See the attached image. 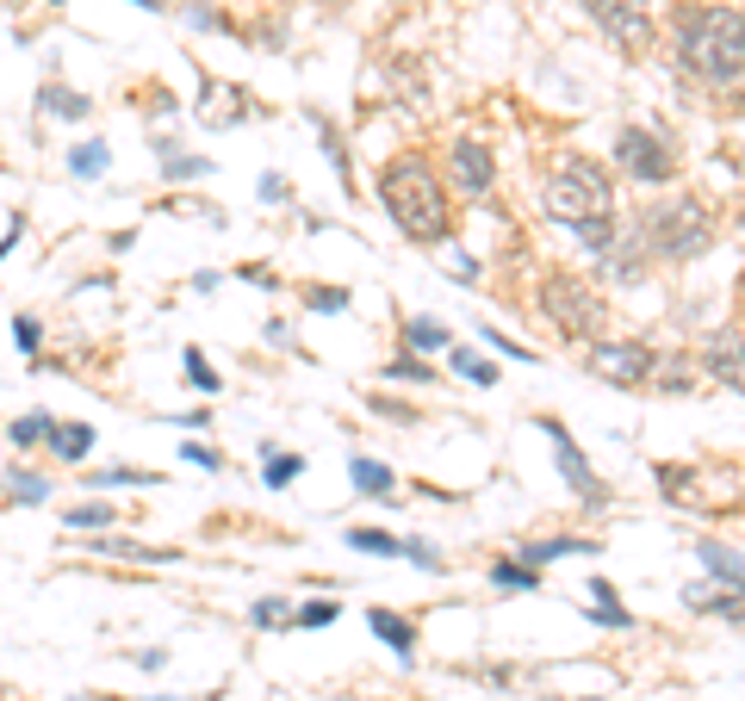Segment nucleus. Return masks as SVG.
Segmentation results:
<instances>
[{"label":"nucleus","mask_w":745,"mask_h":701,"mask_svg":"<svg viewBox=\"0 0 745 701\" xmlns=\"http://www.w3.org/2000/svg\"><path fill=\"white\" fill-rule=\"evenodd\" d=\"M659 50L689 94L714 113H745V7L726 0H677L659 13Z\"/></svg>","instance_id":"nucleus-1"},{"label":"nucleus","mask_w":745,"mask_h":701,"mask_svg":"<svg viewBox=\"0 0 745 701\" xmlns=\"http://www.w3.org/2000/svg\"><path fill=\"white\" fill-rule=\"evenodd\" d=\"M373 192H380L385 218L398 224L404 243H417V248L454 243L459 206H454V192H447V180H441L429 150H392L380 162V174H373Z\"/></svg>","instance_id":"nucleus-2"},{"label":"nucleus","mask_w":745,"mask_h":701,"mask_svg":"<svg viewBox=\"0 0 745 701\" xmlns=\"http://www.w3.org/2000/svg\"><path fill=\"white\" fill-rule=\"evenodd\" d=\"M628 230L640 236L652 267H696L721 236V206L696 187H671V192H652L647 206H633Z\"/></svg>","instance_id":"nucleus-3"},{"label":"nucleus","mask_w":745,"mask_h":701,"mask_svg":"<svg viewBox=\"0 0 745 701\" xmlns=\"http://www.w3.org/2000/svg\"><path fill=\"white\" fill-rule=\"evenodd\" d=\"M535 311L554 323V336L572 341V348H596V341L609 336V317H615L609 292H603L591 273H578V267H566V261L535 273Z\"/></svg>","instance_id":"nucleus-4"},{"label":"nucleus","mask_w":745,"mask_h":701,"mask_svg":"<svg viewBox=\"0 0 745 701\" xmlns=\"http://www.w3.org/2000/svg\"><path fill=\"white\" fill-rule=\"evenodd\" d=\"M540 211L554 224H591V218H615V174L609 162H596L584 150H559L547 168H540Z\"/></svg>","instance_id":"nucleus-5"},{"label":"nucleus","mask_w":745,"mask_h":701,"mask_svg":"<svg viewBox=\"0 0 745 701\" xmlns=\"http://www.w3.org/2000/svg\"><path fill=\"white\" fill-rule=\"evenodd\" d=\"M578 7H584V20L603 32V44L621 50L628 62L659 50V7H652V0H578Z\"/></svg>","instance_id":"nucleus-6"},{"label":"nucleus","mask_w":745,"mask_h":701,"mask_svg":"<svg viewBox=\"0 0 745 701\" xmlns=\"http://www.w3.org/2000/svg\"><path fill=\"white\" fill-rule=\"evenodd\" d=\"M615 168L640 187H671L684 155H677V137L659 131V125H621L615 131Z\"/></svg>","instance_id":"nucleus-7"},{"label":"nucleus","mask_w":745,"mask_h":701,"mask_svg":"<svg viewBox=\"0 0 745 701\" xmlns=\"http://www.w3.org/2000/svg\"><path fill=\"white\" fill-rule=\"evenodd\" d=\"M535 429L547 435V447H554V466H559V478L572 484V496H578V510L584 515H603V510H615V484L603 472L591 466V454L578 447V435L566 429L559 417H535Z\"/></svg>","instance_id":"nucleus-8"},{"label":"nucleus","mask_w":745,"mask_h":701,"mask_svg":"<svg viewBox=\"0 0 745 701\" xmlns=\"http://www.w3.org/2000/svg\"><path fill=\"white\" fill-rule=\"evenodd\" d=\"M435 168H441V180H447V192H454V206H485L497 192V150L473 131H459L454 143L435 155Z\"/></svg>","instance_id":"nucleus-9"},{"label":"nucleus","mask_w":745,"mask_h":701,"mask_svg":"<svg viewBox=\"0 0 745 701\" xmlns=\"http://www.w3.org/2000/svg\"><path fill=\"white\" fill-rule=\"evenodd\" d=\"M652 484H659V496H665L671 510H696V515H721V510H733L726 503V478H721V466H702V459H659L652 466Z\"/></svg>","instance_id":"nucleus-10"},{"label":"nucleus","mask_w":745,"mask_h":701,"mask_svg":"<svg viewBox=\"0 0 745 701\" xmlns=\"http://www.w3.org/2000/svg\"><path fill=\"white\" fill-rule=\"evenodd\" d=\"M584 366H591L603 385H615V392H647L652 385V366H659V348H652L647 336H603L596 348H584Z\"/></svg>","instance_id":"nucleus-11"},{"label":"nucleus","mask_w":745,"mask_h":701,"mask_svg":"<svg viewBox=\"0 0 745 701\" xmlns=\"http://www.w3.org/2000/svg\"><path fill=\"white\" fill-rule=\"evenodd\" d=\"M689 354H696V373H702L708 385H721V392H740L745 398V329L740 323H714V329H702V341H696Z\"/></svg>","instance_id":"nucleus-12"},{"label":"nucleus","mask_w":745,"mask_h":701,"mask_svg":"<svg viewBox=\"0 0 745 701\" xmlns=\"http://www.w3.org/2000/svg\"><path fill=\"white\" fill-rule=\"evenodd\" d=\"M261 113V106H255V94H248V87H236V81H199V118H206V125H243V118H255Z\"/></svg>","instance_id":"nucleus-13"},{"label":"nucleus","mask_w":745,"mask_h":701,"mask_svg":"<svg viewBox=\"0 0 745 701\" xmlns=\"http://www.w3.org/2000/svg\"><path fill=\"white\" fill-rule=\"evenodd\" d=\"M366 627H373V633H380L385 645H392V652H398L404 664L417 658V645H422V633H417V621H410V615H398V608H366Z\"/></svg>","instance_id":"nucleus-14"},{"label":"nucleus","mask_w":745,"mask_h":701,"mask_svg":"<svg viewBox=\"0 0 745 701\" xmlns=\"http://www.w3.org/2000/svg\"><path fill=\"white\" fill-rule=\"evenodd\" d=\"M696 559H702V571L721 589H740L745 596V552L740 547H726V540H696Z\"/></svg>","instance_id":"nucleus-15"},{"label":"nucleus","mask_w":745,"mask_h":701,"mask_svg":"<svg viewBox=\"0 0 745 701\" xmlns=\"http://www.w3.org/2000/svg\"><path fill=\"white\" fill-rule=\"evenodd\" d=\"M385 81H392V94H398V113H429V75H422L410 57L385 62Z\"/></svg>","instance_id":"nucleus-16"},{"label":"nucleus","mask_w":745,"mask_h":701,"mask_svg":"<svg viewBox=\"0 0 745 701\" xmlns=\"http://www.w3.org/2000/svg\"><path fill=\"white\" fill-rule=\"evenodd\" d=\"M566 552H603V540L596 534H554V540H522L516 559L522 565H554V559H566Z\"/></svg>","instance_id":"nucleus-17"},{"label":"nucleus","mask_w":745,"mask_h":701,"mask_svg":"<svg viewBox=\"0 0 745 701\" xmlns=\"http://www.w3.org/2000/svg\"><path fill=\"white\" fill-rule=\"evenodd\" d=\"M398 341H404V354H447L454 348L447 323H435V317H398Z\"/></svg>","instance_id":"nucleus-18"},{"label":"nucleus","mask_w":745,"mask_h":701,"mask_svg":"<svg viewBox=\"0 0 745 701\" xmlns=\"http://www.w3.org/2000/svg\"><path fill=\"white\" fill-rule=\"evenodd\" d=\"M684 603L696 608V615H726V621H745V596H740V589H721L714 577L689 584V589H684Z\"/></svg>","instance_id":"nucleus-19"},{"label":"nucleus","mask_w":745,"mask_h":701,"mask_svg":"<svg viewBox=\"0 0 745 701\" xmlns=\"http://www.w3.org/2000/svg\"><path fill=\"white\" fill-rule=\"evenodd\" d=\"M44 454L57 459V466H81V459L94 454V429L88 422H50V447Z\"/></svg>","instance_id":"nucleus-20"},{"label":"nucleus","mask_w":745,"mask_h":701,"mask_svg":"<svg viewBox=\"0 0 745 701\" xmlns=\"http://www.w3.org/2000/svg\"><path fill=\"white\" fill-rule=\"evenodd\" d=\"M38 106H44L50 118H69V125H81V118L94 113V100L81 94V87H62V81H44V87H38Z\"/></svg>","instance_id":"nucleus-21"},{"label":"nucleus","mask_w":745,"mask_h":701,"mask_svg":"<svg viewBox=\"0 0 745 701\" xmlns=\"http://www.w3.org/2000/svg\"><path fill=\"white\" fill-rule=\"evenodd\" d=\"M491 589H503V596H528V589H540V571L535 565H522L516 552H503V559H491Z\"/></svg>","instance_id":"nucleus-22"},{"label":"nucleus","mask_w":745,"mask_h":701,"mask_svg":"<svg viewBox=\"0 0 745 701\" xmlns=\"http://www.w3.org/2000/svg\"><path fill=\"white\" fill-rule=\"evenodd\" d=\"M100 559H137V565H168V559H181L174 547H143V540H125V534H106V540H94Z\"/></svg>","instance_id":"nucleus-23"},{"label":"nucleus","mask_w":745,"mask_h":701,"mask_svg":"<svg viewBox=\"0 0 745 701\" xmlns=\"http://www.w3.org/2000/svg\"><path fill=\"white\" fill-rule=\"evenodd\" d=\"M0 496H7V503H25V510H32V503H44V496H50V472L13 466V472L0 478Z\"/></svg>","instance_id":"nucleus-24"},{"label":"nucleus","mask_w":745,"mask_h":701,"mask_svg":"<svg viewBox=\"0 0 745 701\" xmlns=\"http://www.w3.org/2000/svg\"><path fill=\"white\" fill-rule=\"evenodd\" d=\"M348 478H354V491H361V496H392V491H398L392 466H380V459H366V454L348 459Z\"/></svg>","instance_id":"nucleus-25"},{"label":"nucleus","mask_w":745,"mask_h":701,"mask_svg":"<svg viewBox=\"0 0 745 701\" xmlns=\"http://www.w3.org/2000/svg\"><path fill=\"white\" fill-rule=\"evenodd\" d=\"M88 484H94V491H155L162 472H143V466H106V472H94Z\"/></svg>","instance_id":"nucleus-26"},{"label":"nucleus","mask_w":745,"mask_h":701,"mask_svg":"<svg viewBox=\"0 0 745 701\" xmlns=\"http://www.w3.org/2000/svg\"><path fill=\"white\" fill-rule=\"evenodd\" d=\"M50 422H57V417H44V410L13 417V422H7V441H13L20 454H38V447H50Z\"/></svg>","instance_id":"nucleus-27"},{"label":"nucleus","mask_w":745,"mask_h":701,"mask_svg":"<svg viewBox=\"0 0 745 701\" xmlns=\"http://www.w3.org/2000/svg\"><path fill=\"white\" fill-rule=\"evenodd\" d=\"M118 503H69V510H62V528H81V534H100V528H113L118 522Z\"/></svg>","instance_id":"nucleus-28"},{"label":"nucleus","mask_w":745,"mask_h":701,"mask_svg":"<svg viewBox=\"0 0 745 701\" xmlns=\"http://www.w3.org/2000/svg\"><path fill=\"white\" fill-rule=\"evenodd\" d=\"M155 150H162V174H168V180H206L211 174V155L174 150V143H155Z\"/></svg>","instance_id":"nucleus-29"},{"label":"nucleus","mask_w":745,"mask_h":701,"mask_svg":"<svg viewBox=\"0 0 745 701\" xmlns=\"http://www.w3.org/2000/svg\"><path fill=\"white\" fill-rule=\"evenodd\" d=\"M305 472V454H287V447H268V459H261V484L268 491H287L292 478Z\"/></svg>","instance_id":"nucleus-30"},{"label":"nucleus","mask_w":745,"mask_h":701,"mask_svg":"<svg viewBox=\"0 0 745 701\" xmlns=\"http://www.w3.org/2000/svg\"><path fill=\"white\" fill-rule=\"evenodd\" d=\"M615 236H621V211L615 218H591V224H572V243H584L591 255H609Z\"/></svg>","instance_id":"nucleus-31"},{"label":"nucleus","mask_w":745,"mask_h":701,"mask_svg":"<svg viewBox=\"0 0 745 701\" xmlns=\"http://www.w3.org/2000/svg\"><path fill=\"white\" fill-rule=\"evenodd\" d=\"M348 547L354 552H373V559H404V540L385 528H348Z\"/></svg>","instance_id":"nucleus-32"},{"label":"nucleus","mask_w":745,"mask_h":701,"mask_svg":"<svg viewBox=\"0 0 745 701\" xmlns=\"http://www.w3.org/2000/svg\"><path fill=\"white\" fill-rule=\"evenodd\" d=\"M181 373H187L193 392H206V398H218L224 392V379H218V366L206 361V348H187V361H181Z\"/></svg>","instance_id":"nucleus-33"},{"label":"nucleus","mask_w":745,"mask_h":701,"mask_svg":"<svg viewBox=\"0 0 745 701\" xmlns=\"http://www.w3.org/2000/svg\"><path fill=\"white\" fill-rule=\"evenodd\" d=\"M385 379H398V385H435L441 373L429 361H417V354H404V348H398V354L385 361Z\"/></svg>","instance_id":"nucleus-34"},{"label":"nucleus","mask_w":745,"mask_h":701,"mask_svg":"<svg viewBox=\"0 0 745 701\" xmlns=\"http://www.w3.org/2000/svg\"><path fill=\"white\" fill-rule=\"evenodd\" d=\"M447 366H454L459 379H473V385H497V366L485 361V354H473V348H447Z\"/></svg>","instance_id":"nucleus-35"},{"label":"nucleus","mask_w":745,"mask_h":701,"mask_svg":"<svg viewBox=\"0 0 745 701\" xmlns=\"http://www.w3.org/2000/svg\"><path fill=\"white\" fill-rule=\"evenodd\" d=\"M366 410H373V417H385V422H398V429H417V422H422L417 404L392 398V392H373V404H366Z\"/></svg>","instance_id":"nucleus-36"},{"label":"nucleus","mask_w":745,"mask_h":701,"mask_svg":"<svg viewBox=\"0 0 745 701\" xmlns=\"http://www.w3.org/2000/svg\"><path fill=\"white\" fill-rule=\"evenodd\" d=\"M181 20L199 25V32H236V20H230V13H218L211 0H187V7H181Z\"/></svg>","instance_id":"nucleus-37"},{"label":"nucleus","mask_w":745,"mask_h":701,"mask_svg":"<svg viewBox=\"0 0 745 701\" xmlns=\"http://www.w3.org/2000/svg\"><path fill=\"white\" fill-rule=\"evenodd\" d=\"M292 615H299V608H287V596H261V603L248 608V627H261V633H268V627H292Z\"/></svg>","instance_id":"nucleus-38"},{"label":"nucleus","mask_w":745,"mask_h":701,"mask_svg":"<svg viewBox=\"0 0 745 701\" xmlns=\"http://www.w3.org/2000/svg\"><path fill=\"white\" fill-rule=\"evenodd\" d=\"M69 174H81V180H94V174H106V143H81V150L69 155Z\"/></svg>","instance_id":"nucleus-39"},{"label":"nucleus","mask_w":745,"mask_h":701,"mask_svg":"<svg viewBox=\"0 0 745 701\" xmlns=\"http://www.w3.org/2000/svg\"><path fill=\"white\" fill-rule=\"evenodd\" d=\"M305 304L336 317V311H348V285H305Z\"/></svg>","instance_id":"nucleus-40"},{"label":"nucleus","mask_w":745,"mask_h":701,"mask_svg":"<svg viewBox=\"0 0 745 701\" xmlns=\"http://www.w3.org/2000/svg\"><path fill=\"white\" fill-rule=\"evenodd\" d=\"M404 559H410V565H422V571H447V559H441L435 547H429V540H422V534H410V540H404Z\"/></svg>","instance_id":"nucleus-41"},{"label":"nucleus","mask_w":745,"mask_h":701,"mask_svg":"<svg viewBox=\"0 0 745 701\" xmlns=\"http://www.w3.org/2000/svg\"><path fill=\"white\" fill-rule=\"evenodd\" d=\"M13 341H20V354H38V341H44V323L38 317H13Z\"/></svg>","instance_id":"nucleus-42"},{"label":"nucleus","mask_w":745,"mask_h":701,"mask_svg":"<svg viewBox=\"0 0 745 701\" xmlns=\"http://www.w3.org/2000/svg\"><path fill=\"white\" fill-rule=\"evenodd\" d=\"M336 615H342V603H305L299 615H292V627H329Z\"/></svg>","instance_id":"nucleus-43"},{"label":"nucleus","mask_w":745,"mask_h":701,"mask_svg":"<svg viewBox=\"0 0 745 701\" xmlns=\"http://www.w3.org/2000/svg\"><path fill=\"white\" fill-rule=\"evenodd\" d=\"M478 336L491 341L497 354H510V361H540V354H528V348H522V341H510V336H503V329H491V323H485V329H478Z\"/></svg>","instance_id":"nucleus-44"},{"label":"nucleus","mask_w":745,"mask_h":701,"mask_svg":"<svg viewBox=\"0 0 745 701\" xmlns=\"http://www.w3.org/2000/svg\"><path fill=\"white\" fill-rule=\"evenodd\" d=\"M181 454H187L193 466H206V472H218V466H224V454H218V447H206V441H187Z\"/></svg>","instance_id":"nucleus-45"},{"label":"nucleus","mask_w":745,"mask_h":701,"mask_svg":"<svg viewBox=\"0 0 745 701\" xmlns=\"http://www.w3.org/2000/svg\"><path fill=\"white\" fill-rule=\"evenodd\" d=\"M261 199H268V206H287V199H292V187L280 180V174H261Z\"/></svg>","instance_id":"nucleus-46"},{"label":"nucleus","mask_w":745,"mask_h":701,"mask_svg":"<svg viewBox=\"0 0 745 701\" xmlns=\"http://www.w3.org/2000/svg\"><path fill=\"white\" fill-rule=\"evenodd\" d=\"M591 596H596V608H621V596H615L609 577H591Z\"/></svg>","instance_id":"nucleus-47"},{"label":"nucleus","mask_w":745,"mask_h":701,"mask_svg":"<svg viewBox=\"0 0 745 701\" xmlns=\"http://www.w3.org/2000/svg\"><path fill=\"white\" fill-rule=\"evenodd\" d=\"M243 280H255V285H268V292H280V273H268V267H243Z\"/></svg>","instance_id":"nucleus-48"},{"label":"nucleus","mask_w":745,"mask_h":701,"mask_svg":"<svg viewBox=\"0 0 745 701\" xmlns=\"http://www.w3.org/2000/svg\"><path fill=\"white\" fill-rule=\"evenodd\" d=\"M733 317H740V329H745V267H740V280H733Z\"/></svg>","instance_id":"nucleus-49"},{"label":"nucleus","mask_w":745,"mask_h":701,"mask_svg":"<svg viewBox=\"0 0 745 701\" xmlns=\"http://www.w3.org/2000/svg\"><path fill=\"white\" fill-rule=\"evenodd\" d=\"M721 155H726V168H733V174L745 180V150H740V143H733V150H721Z\"/></svg>","instance_id":"nucleus-50"},{"label":"nucleus","mask_w":745,"mask_h":701,"mask_svg":"<svg viewBox=\"0 0 745 701\" xmlns=\"http://www.w3.org/2000/svg\"><path fill=\"white\" fill-rule=\"evenodd\" d=\"M137 7H150V13H162V0H137Z\"/></svg>","instance_id":"nucleus-51"},{"label":"nucleus","mask_w":745,"mask_h":701,"mask_svg":"<svg viewBox=\"0 0 745 701\" xmlns=\"http://www.w3.org/2000/svg\"><path fill=\"white\" fill-rule=\"evenodd\" d=\"M578 701H609V696H578Z\"/></svg>","instance_id":"nucleus-52"},{"label":"nucleus","mask_w":745,"mask_h":701,"mask_svg":"<svg viewBox=\"0 0 745 701\" xmlns=\"http://www.w3.org/2000/svg\"><path fill=\"white\" fill-rule=\"evenodd\" d=\"M50 7H62V0H50Z\"/></svg>","instance_id":"nucleus-53"},{"label":"nucleus","mask_w":745,"mask_h":701,"mask_svg":"<svg viewBox=\"0 0 745 701\" xmlns=\"http://www.w3.org/2000/svg\"><path fill=\"white\" fill-rule=\"evenodd\" d=\"M0 503H7V496H0Z\"/></svg>","instance_id":"nucleus-54"}]
</instances>
